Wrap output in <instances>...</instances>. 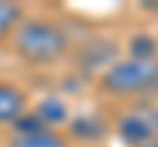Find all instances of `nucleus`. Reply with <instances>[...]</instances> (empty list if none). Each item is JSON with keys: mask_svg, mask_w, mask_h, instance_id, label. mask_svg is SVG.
<instances>
[{"mask_svg": "<svg viewBox=\"0 0 158 147\" xmlns=\"http://www.w3.org/2000/svg\"><path fill=\"white\" fill-rule=\"evenodd\" d=\"M11 47L27 66H53L71 50L66 29L45 16H24L11 37Z\"/></svg>", "mask_w": 158, "mask_h": 147, "instance_id": "f257e3e1", "label": "nucleus"}, {"mask_svg": "<svg viewBox=\"0 0 158 147\" xmlns=\"http://www.w3.org/2000/svg\"><path fill=\"white\" fill-rule=\"evenodd\" d=\"M103 95L129 97V100H153L158 97V58H118L98 79Z\"/></svg>", "mask_w": 158, "mask_h": 147, "instance_id": "f03ea898", "label": "nucleus"}, {"mask_svg": "<svg viewBox=\"0 0 158 147\" xmlns=\"http://www.w3.org/2000/svg\"><path fill=\"white\" fill-rule=\"evenodd\" d=\"M118 61V45L108 37H95L77 47V68L82 71H106L111 63Z\"/></svg>", "mask_w": 158, "mask_h": 147, "instance_id": "7ed1b4c3", "label": "nucleus"}, {"mask_svg": "<svg viewBox=\"0 0 158 147\" xmlns=\"http://www.w3.org/2000/svg\"><path fill=\"white\" fill-rule=\"evenodd\" d=\"M29 110V97L19 84L0 79V126H13Z\"/></svg>", "mask_w": 158, "mask_h": 147, "instance_id": "20e7f679", "label": "nucleus"}, {"mask_svg": "<svg viewBox=\"0 0 158 147\" xmlns=\"http://www.w3.org/2000/svg\"><path fill=\"white\" fill-rule=\"evenodd\" d=\"M108 124L95 113H79L74 118H69V137L85 145H95V142L106 139Z\"/></svg>", "mask_w": 158, "mask_h": 147, "instance_id": "39448f33", "label": "nucleus"}, {"mask_svg": "<svg viewBox=\"0 0 158 147\" xmlns=\"http://www.w3.org/2000/svg\"><path fill=\"white\" fill-rule=\"evenodd\" d=\"M116 134H118V139L124 142V145H129V147H140V145H145V142L153 139V131L148 129V124L142 121V116L137 113L135 108H129V110L118 118Z\"/></svg>", "mask_w": 158, "mask_h": 147, "instance_id": "423d86ee", "label": "nucleus"}, {"mask_svg": "<svg viewBox=\"0 0 158 147\" xmlns=\"http://www.w3.org/2000/svg\"><path fill=\"white\" fill-rule=\"evenodd\" d=\"M8 147H71V139L58 129H40L29 134H11Z\"/></svg>", "mask_w": 158, "mask_h": 147, "instance_id": "0eeeda50", "label": "nucleus"}, {"mask_svg": "<svg viewBox=\"0 0 158 147\" xmlns=\"http://www.w3.org/2000/svg\"><path fill=\"white\" fill-rule=\"evenodd\" d=\"M34 116H37V121L45 129H58L61 124H69V118H71V113H69V108H66V102L61 100V97H42V100L34 105V110H32Z\"/></svg>", "mask_w": 158, "mask_h": 147, "instance_id": "6e6552de", "label": "nucleus"}, {"mask_svg": "<svg viewBox=\"0 0 158 147\" xmlns=\"http://www.w3.org/2000/svg\"><path fill=\"white\" fill-rule=\"evenodd\" d=\"M27 16L24 8L19 3H8V0H0V45H6L13 37L16 26L21 24V18Z\"/></svg>", "mask_w": 158, "mask_h": 147, "instance_id": "1a4fd4ad", "label": "nucleus"}, {"mask_svg": "<svg viewBox=\"0 0 158 147\" xmlns=\"http://www.w3.org/2000/svg\"><path fill=\"white\" fill-rule=\"evenodd\" d=\"M129 58H140V61H150L158 58V40L148 37V34H137L129 42Z\"/></svg>", "mask_w": 158, "mask_h": 147, "instance_id": "9d476101", "label": "nucleus"}, {"mask_svg": "<svg viewBox=\"0 0 158 147\" xmlns=\"http://www.w3.org/2000/svg\"><path fill=\"white\" fill-rule=\"evenodd\" d=\"M132 108L142 116V121H145L148 129L153 131V137H158V97H153V100H140Z\"/></svg>", "mask_w": 158, "mask_h": 147, "instance_id": "9b49d317", "label": "nucleus"}, {"mask_svg": "<svg viewBox=\"0 0 158 147\" xmlns=\"http://www.w3.org/2000/svg\"><path fill=\"white\" fill-rule=\"evenodd\" d=\"M140 147H158V137H153L150 142H145V145H140Z\"/></svg>", "mask_w": 158, "mask_h": 147, "instance_id": "f8f14e48", "label": "nucleus"}]
</instances>
